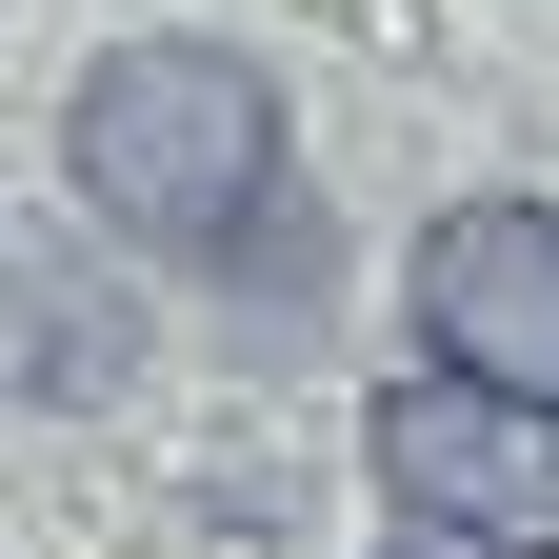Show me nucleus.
Wrapping results in <instances>:
<instances>
[{"label": "nucleus", "mask_w": 559, "mask_h": 559, "mask_svg": "<svg viewBox=\"0 0 559 559\" xmlns=\"http://www.w3.org/2000/svg\"><path fill=\"white\" fill-rule=\"evenodd\" d=\"M400 300H419V360H479V380H520L559 400V200H440L400 260Z\"/></svg>", "instance_id": "obj_3"}, {"label": "nucleus", "mask_w": 559, "mask_h": 559, "mask_svg": "<svg viewBox=\"0 0 559 559\" xmlns=\"http://www.w3.org/2000/svg\"><path fill=\"white\" fill-rule=\"evenodd\" d=\"M380 559H500V539H460V520H400V539H380Z\"/></svg>", "instance_id": "obj_4"}, {"label": "nucleus", "mask_w": 559, "mask_h": 559, "mask_svg": "<svg viewBox=\"0 0 559 559\" xmlns=\"http://www.w3.org/2000/svg\"><path fill=\"white\" fill-rule=\"evenodd\" d=\"M360 479H380L400 520H460V539H500V559H559V400L479 380V360H400L360 400Z\"/></svg>", "instance_id": "obj_2"}, {"label": "nucleus", "mask_w": 559, "mask_h": 559, "mask_svg": "<svg viewBox=\"0 0 559 559\" xmlns=\"http://www.w3.org/2000/svg\"><path fill=\"white\" fill-rule=\"evenodd\" d=\"M60 180L81 221L160 280H221V300H320V221H300V140H280V81L200 21H140L60 81Z\"/></svg>", "instance_id": "obj_1"}]
</instances>
